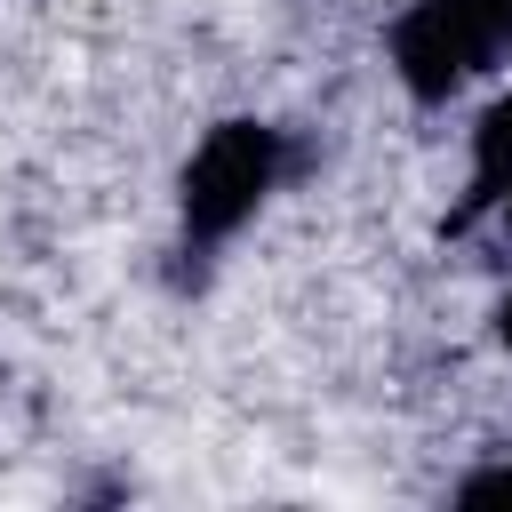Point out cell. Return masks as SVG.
Returning a JSON list of instances; mask_svg holds the SVG:
<instances>
[{
    "label": "cell",
    "mask_w": 512,
    "mask_h": 512,
    "mask_svg": "<svg viewBox=\"0 0 512 512\" xmlns=\"http://www.w3.org/2000/svg\"><path fill=\"white\" fill-rule=\"evenodd\" d=\"M280 184V128L264 120H224L208 128V144L184 168V232L192 240H224L256 216V200Z\"/></svg>",
    "instance_id": "1"
},
{
    "label": "cell",
    "mask_w": 512,
    "mask_h": 512,
    "mask_svg": "<svg viewBox=\"0 0 512 512\" xmlns=\"http://www.w3.org/2000/svg\"><path fill=\"white\" fill-rule=\"evenodd\" d=\"M488 56H496V40H488L456 0H416V8L392 24V64H400V80H408L416 104H440V96L464 88Z\"/></svg>",
    "instance_id": "2"
},
{
    "label": "cell",
    "mask_w": 512,
    "mask_h": 512,
    "mask_svg": "<svg viewBox=\"0 0 512 512\" xmlns=\"http://www.w3.org/2000/svg\"><path fill=\"white\" fill-rule=\"evenodd\" d=\"M496 200H512V96H496L480 112V128H472V192H464V216H480Z\"/></svg>",
    "instance_id": "3"
},
{
    "label": "cell",
    "mask_w": 512,
    "mask_h": 512,
    "mask_svg": "<svg viewBox=\"0 0 512 512\" xmlns=\"http://www.w3.org/2000/svg\"><path fill=\"white\" fill-rule=\"evenodd\" d=\"M456 496H464V504H512V464H496V472H472Z\"/></svg>",
    "instance_id": "4"
},
{
    "label": "cell",
    "mask_w": 512,
    "mask_h": 512,
    "mask_svg": "<svg viewBox=\"0 0 512 512\" xmlns=\"http://www.w3.org/2000/svg\"><path fill=\"white\" fill-rule=\"evenodd\" d=\"M456 8H464V16H472L488 40H496V48L512 40V0H456Z\"/></svg>",
    "instance_id": "5"
},
{
    "label": "cell",
    "mask_w": 512,
    "mask_h": 512,
    "mask_svg": "<svg viewBox=\"0 0 512 512\" xmlns=\"http://www.w3.org/2000/svg\"><path fill=\"white\" fill-rule=\"evenodd\" d=\"M496 336H504V352H512V296L496 304Z\"/></svg>",
    "instance_id": "6"
},
{
    "label": "cell",
    "mask_w": 512,
    "mask_h": 512,
    "mask_svg": "<svg viewBox=\"0 0 512 512\" xmlns=\"http://www.w3.org/2000/svg\"><path fill=\"white\" fill-rule=\"evenodd\" d=\"M504 208H512V200H504Z\"/></svg>",
    "instance_id": "7"
}]
</instances>
